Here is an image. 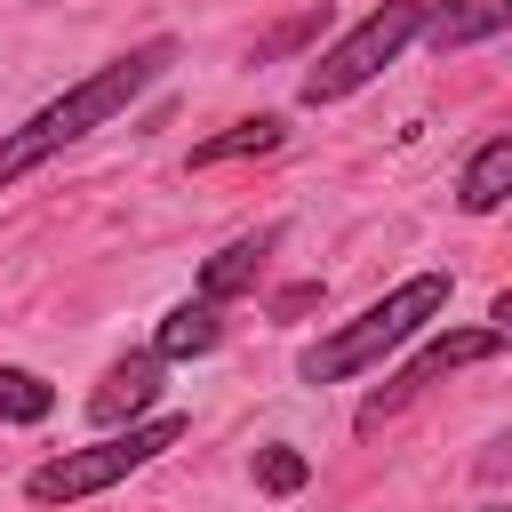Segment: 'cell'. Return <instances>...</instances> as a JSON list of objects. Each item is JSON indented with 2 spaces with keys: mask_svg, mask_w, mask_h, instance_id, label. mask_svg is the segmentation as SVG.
<instances>
[{
  "mask_svg": "<svg viewBox=\"0 0 512 512\" xmlns=\"http://www.w3.org/2000/svg\"><path fill=\"white\" fill-rule=\"evenodd\" d=\"M272 240H280V232L264 224V232H240L232 248H216V256L200 264V296H208V304H224V296H240V288H256V272H264V256H272Z\"/></svg>",
  "mask_w": 512,
  "mask_h": 512,
  "instance_id": "9",
  "label": "cell"
},
{
  "mask_svg": "<svg viewBox=\"0 0 512 512\" xmlns=\"http://www.w3.org/2000/svg\"><path fill=\"white\" fill-rule=\"evenodd\" d=\"M216 344H224V320H216V304H208V296L176 304V312L160 320V336H152V352H160V360H200V352H216Z\"/></svg>",
  "mask_w": 512,
  "mask_h": 512,
  "instance_id": "10",
  "label": "cell"
},
{
  "mask_svg": "<svg viewBox=\"0 0 512 512\" xmlns=\"http://www.w3.org/2000/svg\"><path fill=\"white\" fill-rule=\"evenodd\" d=\"M288 128L272 120V112H256V120H232L224 136H208V144H192V168H224V160H248V152H272Z\"/></svg>",
  "mask_w": 512,
  "mask_h": 512,
  "instance_id": "11",
  "label": "cell"
},
{
  "mask_svg": "<svg viewBox=\"0 0 512 512\" xmlns=\"http://www.w3.org/2000/svg\"><path fill=\"white\" fill-rule=\"evenodd\" d=\"M304 480H312V464H304L296 448H280V440L256 448V488H264V496H296Z\"/></svg>",
  "mask_w": 512,
  "mask_h": 512,
  "instance_id": "13",
  "label": "cell"
},
{
  "mask_svg": "<svg viewBox=\"0 0 512 512\" xmlns=\"http://www.w3.org/2000/svg\"><path fill=\"white\" fill-rule=\"evenodd\" d=\"M56 408V384L40 368H0V424H40Z\"/></svg>",
  "mask_w": 512,
  "mask_h": 512,
  "instance_id": "12",
  "label": "cell"
},
{
  "mask_svg": "<svg viewBox=\"0 0 512 512\" xmlns=\"http://www.w3.org/2000/svg\"><path fill=\"white\" fill-rule=\"evenodd\" d=\"M496 352H504V328H456V336H432V344H424V352H416L384 392H368V400H360V432H368V424H384V416H392L400 400H416L424 384H440L448 368H472V360H496Z\"/></svg>",
  "mask_w": 512,
  "mask_h": 512,
  "instance_id": "5",
  "label": "cell"
},
{
  "mask_svg": "<svg viewBox=\"0 0 512 512\" xmlns=\"http://www.w3.org/2000/svg\"><path fill=\"white\" fill-rule=\"evenodd\" d=\"M440 312H448V272H416V280H400L392 296H376L360 320H344V328H328L320 344H304V352H296V376H304V384H344V376L376 368L384 352L416 344Z\"/></svg>",
  "mask_w": 512,
  "mask_h": 512,
  "instance_id": "2",
  "label": "cell"
},
{
  "mask_svg": "<svg viewBox=\"0 0 512 512\" xmlns=\"http://www.w3.org/2000/svg\"><path fill=\"white\" fill-rule=\"evenodd\" d=\"M424 24H432V0H384V8H368L336 48H320L312 56V72H304V104H344L352 88H368L408 40H424Z\"/></svg>",
  "mask_w": 512,
  "mask_h": 512,
  "instance_id": "4",
  "label": "cell"
},
{
  "mask_svg": "<svg viewBox=\"0 0 512 512\" xmlns=\"http://www.w3.org/2000/svg\"><path fill=\"white\" fill-rule=\"evenodd\" d=\"M312 24H320V16H296V24H280V32H272V40H264V48H256V56H280V48H296V40H304V32H312Z\"/></svg>",
  "mask_w": 512,
  "mask_h": 512,
  "instance_id": "14",
  "label": "cell"
},
{
  "mask_svg": "<svg viewBox=\"0 0 512 512\" xmlns=\"http://www.w3.org/2000/svg\"><path fill=\"white\" fill-rule=\"evenodd\" d=\"M160 352H128V360H112L104 368V384L88 392V424H104V432H120V424H136V416H152V400H160Z\"/></svg>",
  "mask_w": 512,
  "mask_h": 512,
  "instance_id": "6",
  "label": "cell"
},
{
  "mask_svg": "<svg viewBox=\"0 0 512 512\" xmlns=\"http://www.w3.org/2000/svg\"><path fill=\"white\" fill-rule=\"evenodd\" d=\"M512 24V0H432V24H424V40L440 48V56H456V48H480V40H496Z\"/></svg>",
  "mask_w": 512,
  "mask_h": 512,
  "instance_id": "7",
  "label": "cell"
},
{
  "mask_svg": "<svg viewBox=\"0 0 512 512\" xmlns=\"http://www.w3.org/2000/svg\"><path fill=\"white\" fill-rule=\"evenodd\" d=\"M176 64V40L160 32V40H144V48H128V56H112L104 72H88L80 88H64L56 104H40L16 136H0V184H16V176H32L48 152H64V144H80L88 128H104V120H120L160 72Z\"/></svg>",
  "mask_w": 512,
  "mask_h": 512,
  "instance_id": "1",
  "label": "cell"
},
{
  "mask_svg": "<svg viewBox=\"0 0 512 512\" xmlns=\"http://www.w3.org/2000/svg\"><path fill=\"white\" fill-rule=\"evenodd\" d=\"M504 192H512V136H488V144L464 160V176H456V208H464V216H496Z\"/></svg>",
  "mask_w": 512,
  "mask_h": 512,
  "instance_id": "8",
  "label": "cell"
},
{
  "mask_svg": "<svg viewBox=\"0 0 512 512\" xmlns=\"http://www.w3.org/2000/svg\"><path fill=\"white\" fill-rule=\"evenodd\" d=\"M184 432H192V416H136V424H120V432L88 440V448H64V456L32 464L24 496H32V504H80V496H104L112 480L144 472V464H152L160 448H176Z\"/></svg>",
  "mask_w": 512,
  "mask_h": 512,
  "instance_id": "3",
  "label": "cell"
},
{
  "mask_svg": "<svg viewBox=\"0 0 512 512\" xmlns=\"http://www.w3.org/2000/svg\"><path fill=\"white\" fill-rule=\"evenodd\" d=\"M312 304H320V280H304V288H288V296H280V320H288V312H312Z\"/></svg>",
  "mask_w": 512,
  "mask_h": 512,
  "instance_id": "15",
  "label": "cell"
},
{
  "mask_svg": "<svg viewBox=\"0 0 512 512\" xmlns=\"http://www.w3.org/2000/svg\"><path fill=\"white\" fill-rule=\"evenodd\" d=\"M480 512H496V504H480Z\"/></svg>",
  "mask_w": 512,
  "mask_h": 512,
  "instance_id": "16",
  "label": "cell"
}]
</instances>
